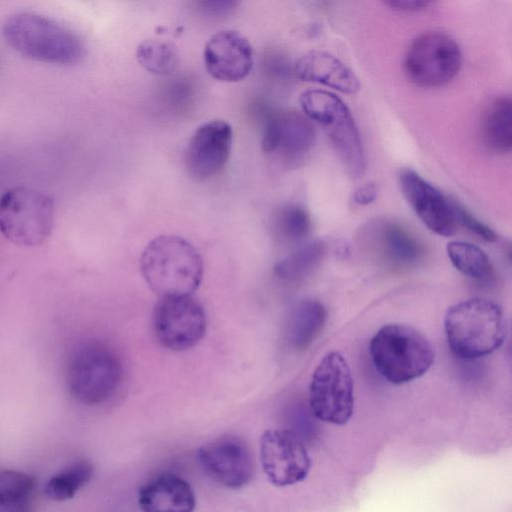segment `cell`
Segmentation results:
<instances>
[{
  "instance_id": "5",
  "label": "cell",
  "mask_w": 512,
  "mask_h": 512,
  "mask_svg": "<svg viewBox=\"0 0 512 512\" xmlns=\"http://www.w3.org/2000/svg\"><path fill=\"white\" fill-rule=\"evenodd\" d=\"M374 367L389 383L401 385L423 376L432 366L435 352L430 340L405 324H387L370 341Z\"/></svg>"
},
{
  "instance_id": "6",
  "label": "cell",
  "mask_w": 512,
  "mask_h": 512,
  "mask_svg": "<svg viewBox=\"0 0 512 512\" xmlns=\"http://www.w3.org/2000/svg\"><path fill=\"white\" fill-rule=\"evenodd\" d=\"M299 101L303 114L323 128L346 173L353 179L360 178L366 169V158L347 105L335 94L320 89L303 92Z\"/></svg>"
},
{
  "instance_id": "12",
  "label": "cell",
  "mask_w": 512,
  "mask_h": 512,
  "mask_svg": "<svg viewBox=\"0 0 512 512\" xmlns=\"http://www.w3.org/2000/svg\"><path fill=\"white\" fill-rule=\"evenodd\" d=\"M399 184L406 201L432 232L441 236L453 235L458 227L455 200L444 195L412 169H404Z\"/></svg>"
},
{
  "instance_id": "27",
  "label": "cell",
  "mask_w": 512,
  "mask_h": 512,
  "mask_svg": "<svg viewBox=\"0 0 512 512\" xmlns=\"http://www.w3.org/2000/svg\"><path fill=\"white\" fill-rule=\"evenodd\" d=\"M35 487L34 478L21 471L0 472V507L23 512Z\"/></svg>"
},
{
  "instance_id": "28",
  "label": "cell",
  "mask_w": 512,
  "mask_h": 512,
  "mask_svg": "<svg viewBox=\"0 0 512 512\" xmlns=\"http://www.w3.org/2000/svg\"><path fill=\"white\" fill-rule=\"evenodd\" d=\"M455 214L458 226L465 227L468 231L487 242L496 240L497 236L494 231L457 201H455Z\"/></svg>"
},
{
  "instance_id": "29",
  "label": "cell",
  "mask_w": 512,
  "mask_h": 512,
  "mask_svg": "<svg viewBox=\"0 0 512 512\" xmlns=\"http://www.w3.org/2000/svg\"><path fill=\"white\" fill-rule=\"evenodd\" d=\"M379 191L380 189L378 184L369 182L358 187L354 191L352 199L358 205H368L377 199Z\"/></svg>"
},
{
  "instance_id": "13",
  "label": "cell",
  "mask_w": 512,
  "mask_h": 512,
  "mask_svg": "<svg viewBox=\"0 0 512 512\" xmlns=\"http://www.w3.org/2000/svg\"><path fill=\"white\" fill-rule=\"evenodd\" d=\"M197 459L204 473L224 487L241 488L252 479L251 453L236 437H224L203 445L197 451Z\"/></svg>"
},
{
  "instance_id": "3",
  "label": "cell",
  "mask_w": 512,
  "mask_h": 512,
  "mask_svg": "<svg viewBox=\"0 0 512 512\" xmlns=\"http://www.w3.org/2000/svg\"><path fill=\"white\" fill-rule=\"evenodd\" d=\"M123 365L107 343L85 339L70 350L65 364V381L71 396L94 406L111 399L121 385Z\"/></svg>"
},
{
  "instance_id": "14",
  "label": "cell",
  "mask_w": 512,
  "mask_h": 512,
  "mask_svg": "<svg viewBox=\"0 0 512 512\" xmlns=\"http://www.w3.org/2000/svg\"><path fill=\"white\" fill-rule=\"evenodd\" d=\"M232 140V127L224 120H210L198 126L185 154L189 174L198 180L218 174L229 159Z\"/></svg>"
},
{
  "instance_id": "20",
  "label": "cell",
  "mask_w": 512,
  "mask_h": 512,
  "mask_svg": "<svg viewBox=\"0 0 512 512\" xmlns=\"http://www.w3.org/2000/svg\"><path fill=\"white\" fill-rule=\"evenodd\" d=\"M326 319L327 310L320 301H300L288 317L285 332L288 344L297 351L305 350L319 336Z\"/></svg>"
},
{
  "instance_id": "26",
  "label": "cell",
  "mask_w": 512,
  "mask_h": 512,
  "mask_svg": "<svg viewBox=\"0 0 512 512\" xmlns=\"http://www.w3.org/2000/svg\"><path fill=\"white\" fill-rule=\"evenodd\" d=\"M272 228L278 239L288 243L303 240L311 229L309 212L295 203L279 207L272 219Z\"/></svg>"
},
{
  "instance_id": "8",
  "label": "cell",
  "mask_w": 512,
  "mask_h": 512,
  "mask_svg": "<svg viewBox=\"0 0 512 512\" xmlns=\"http://www.w3.org/2000/svg\"><path fill=\"white\" fill-rule=\"evenodd\" d=\"M313 415L332 425H345L354 412V386L349 365L337 352L327 353L317 365L309 386Z\"/></svg>"
},
{
  "instance_id": "7",
  "label": "cell",
  "mask_w": 512,
  "mask_h": 512,
  "mask_svg": "<svg viewBox=\"0 0 512 512\" xmlns=\"http://www.w3.org/2000/svg\"><path fill=\"white\" fill-rule=\"evenodd\" d=\"M54 227L53 199L37 189L18 186L0 197V232L15 245L36 247Z\"/></svg>"
},
{
  "instance_id": "2",
  "label": "cell",
  "mask_w": 512,
  "mask_h": 512,
  "mask_svg": "<svg viewBox=\"0 0 512 512\" xmlns=\"http://www.w3.org/2000/svg\"><path fill=\"white\" fill-rule=\"evenodd\" d=\"M140 271L160 298L191 296L202 282L204 265L189 241L176 235H160L144 248Z\"/></svg>"
},
{
  "instance_id": "21",
  "label": "cell",
  "mask_w": 512,
  "mask_h": 512,
  "mask_svg": "<svg viewBox=\"0 0 512 512\" xmlns=\"http://www.w3.org/2000/svg\"><path fill=\"white\" fill-rule=\"evenodd\" d=\"M385 256L400 265L417 262L423 247L418 239L400 224L392 221H380L373 226Z\"/></svg>"
},
{
  "instance_id": "11",
  "label": "cell",
  "mask_w": 512,
  "mask_h": 512,
  "mask_svg": "<svg viewBox=\"0 0 512 512\" xmlns=\"http://www.w3.org/2000/svg\"><path fill=\"white\" fill-rule=\"evenodd\" d=\"M260 462L268 481L288 487L304 481L311 458L300 437L289 429H267L260 438Z\"/></svg>"
},
{
  "instance_id": "19",
  "label": "cell",
  "mask_w": 512,
  "mask_h": 512,
  "mask_svg": "<svg viewBox=\"0 0 512 512\" xmlns=\"http://www.w3.org/2000/svg\"><path fill=\"white\" fill-rule=\"evenodd\" d=\"M480 137L490 151L506 154L512 147V101L510 96L493 98L480 120Z\"/></svg>"
},
{
  "instance_id": "16",
  "label": "cell",
  "mask_w": 512,
  "mask_h": 512,
  "mask_svg": "<svg viewBox=\"0 0 512 512\" xmlns=\"http://www.w3.org/2000/svg\"><path fill=\"white\" fill-rule=\"evenodd\" d=\"M316 143V131L310 119L295 110L272 113L264 125L262 148L278 152L285 160H303Z\"/></svg>"
},
{
  "instance_id": "25",
  "label": "cell",
  "mask_w": 512,
  "mask_h": 512,
  "mask_svg": "<svg viewBox=\"0 0 512 512\" xmlns=\"http://www.w3.org/2000/svg\"><path fill=\"white\" fill-rule=\"evenodd\" d=\"M178 48L168 38L152 36L136 48L138 63L148 72L164 75L172 72L178 63Z\"/></svg>"
},
{
  "instance_id": "15",
  "label": "cell",
  "mask_w": 512,
  "mask_h": 512,
  "mask_svg": "<svg viewBox=\"0 0 512 512\" xmlns=\"http://www.w3.org/2000/svg\"><path fill=\"white\" fill-rule=\"evenodd\" d=\"M204 66L208 74L223 82L245 79L254 64V51L242 33L232 29L220 30L206 41L203 50Z\"/></svg>"
},
{
  "instance_id": "31",
  "label": "cell",
  "mask_w": 512,
  "mask_h": 512,
  "mask_svg": "<svg viewBox=\"0 0 512 512\" xmlns=\"http://www.w3.org/2000/svg\"><path fill=\"white\" fill-rule=\"evenodd\" d=\"M203 6L205 7L204 9L207 10L209 13H217V14H221V13H224V12H227L229 11L230 9H232V6L235 4L234 2H230V1H223V2H220V1H216V2H203L202 3Z\"/></svg>"
},
{
  "instance_id": "9",
  "label": "cell",
  "mask_w": 512,
  "mask_h": 512,
  "mask_svg": "<svg viewBox=\"0 0 512 512\" xmlns=\"http://www.w3.org/2000/svg\"><path fill=\"white\" fill-rule=\"evenodd\" d=\"M462 53L457 42L448 34L429 31L417 36L409 45L404 58V71L414 84L441 87L458 74Z\"/></svg>"
},
{
  "instance_id": "22",
  "label": "cell",
  "mask_w": 512,
  "mask_h": 512,
  "mask_svg": "<svg viewBox=\"0 0 512 512\" xmlns=\"http://www.w3.org/2000/svg\"><path fill=\"white\" fill-rule=\"evenodd\" d=\"M325 253L326 244L323 241L307 243L278 261L273 273L282 282L298 283L318 267Z\"/></svg>"
},
{
  "instance_id": "10",
  "label": "cell",
  "mask_w": 512,
  "mask_h": 512,
  "mask_svg": "<svg viewBox=\"0 0 512 512\" xmlns=\"http://www.w3.org/2000/svg\"><path fill=\"white\" fill-rule=\"evenodd\" d=\"M207 326L203 306L191 296L163 297L154 306L152 329L158 343L170 351L197 345Z\"/></svg>"
},
{
  "instance_id": "4",
  "label": "cell",
  "mask_w": 512,
  "mask_h": 512,
  "mask_svg": "<svg viewBox=\"0 0 512 512\" xmlns=\"http://www.w3.org/2000/svg\"><path fill=\"white\" fill-rule=\"evenodd\" d=\"M444 330L454 355L462 359H476L501 346L506 325L502 308L496 302L473 297L448 309Z\"/></svg>"
},
{
  "instance_id": "30",
  "label": "cell",
  "mask_w": 512,
  "mask_h": 512,
  "mask_svg": "<svg viewBox=\"0 0 512 512\" xmlns=\"http://www.w3.org/2000/svg\"><path fill=\"white\" fill-rule=\"evenodd\" d=\"M389 8L403 12H416L428 8L432 2L421 0H389L383 2Z\"/></svg>"
},
{
  "instance_id": "18",
  "label": "cell",
  "mask_w": 512,
  "mask_h": 512,
  "mask_svg": "<svg viewBox=\"0 0 512 512\" xmlns=\"http://www.w3.org/2000/svg\"><path fill=\"white\" fill-rule=\"evenodd\" d=\"M138 504L142 512H193L196 499L188 482L166 473L140 487Z\"/></svg>"
},
{
  "instance_id": "23",
  "label": "cell",
  "mask_w": 512,
  "mask_h": 512,
  "mask_svg": "<svg viewBox=\"0 0 512 512\" xmlns=\"http://www.w3.org/2000/svg\"><path fill=\"white\" fill-rule=\"evenodd\" d=\"M447 254L453 266L471 279L489 281L494 276L488 255L474 244L452 241L447 245Z\"/></svg>"
},
{
  "instance_id": "17",
  "label": "cell",
  "mask_w": 512,
  "mask_h": 512,
  "mask_svg": "<svg viewBox=\"0 0 512 512\" xmlns=\"http://www.w3.org/2000/svg\"><path fill=\"white\" fill-rule=\"evenodd\" d=\"M293 71L302 81L321 84L342 93L353 94L360 89L354 72L334 55L322 50H311L300 56Z\"/></svg>"
},
{
  "instance_id": "24",
  "label": "cell",
  "mask_w": 512,
  "mask_h": 512,
  "mask_svg": "<svg viewBox=\"0 0 512 512\" xmlns=\"http://www.w3.org/2000/svg\"><path fill=\"white\" fill-rule=\"evenodd\" d=\"M93 471L87 460L73 462L49 478L44 487L45 495L58 502L69 500L91 480Z\"/></svg>"
},
{
  "instance_id": "1",
  "label": "cell",
  "mask_w": 512,
  "mask_h": 512,
  "mask_svg": "<svg viewBox=\"0 0 512 512\" xmlns=\"http://www.w3.org/2000/svg\"><path fill=\"white\" fill-rule=\"evenodd\" d=\"M2 36L18 54L38 62L71 66L85 55L84 42L76 32L31 11L7 16L2 24Z\"/></svg>"
}]
</instances>
